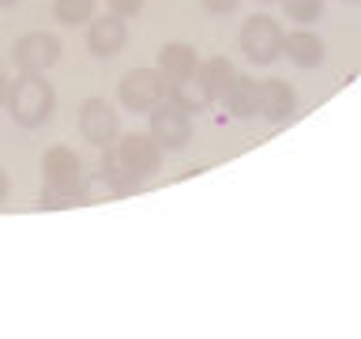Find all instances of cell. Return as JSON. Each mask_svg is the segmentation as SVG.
I'll return each instance as SVG.
<instances>
[{
    "label": "cell",
    "instance_id": "obj_1",
    "mask_svg": "<svg viewBox=\"0 0 361 339\" xmlns=\"http://www.w3.org/2000/svg\"><path fill=\"white\" fill-rule=\"evenodd\" d=\"M102 177L121 192H135L147 177L158 174L162 166V147L151 140V132H128L117 136L109 147H102Z\"/></svg>",
    "mask_w": 361,
    "mask_h": 339
},
{
    "label": "cell",
    "instance_id": "obj_2",
    "mask_svg": "<svg viewBox=\"0 0 361 339\" xmlns=\"http://www.w3.org/2000/svg\"><path fill=\"white\" fill-rule=\"evenodd\" d=\"M53 102H56V90L42 72H19V79H11V87H8L4 106H8L16 124H23V129H38V124L49 121Z\"/></svg>",
    "mask_w": 361,
    "mask_h": 339
},
{
    "label": "cell",
    "instance_id": "obj_3",
    "mask_svg": "<svg viewBox=\"0 0 361 339\" xmlns=\"http://www.w3.org/2000/svg\"><path fill=\"white\" fill-rule=\"evenodd\" d=\"M166 87H169V79L158 68H132L117 83V102L132 113H151L154 106L166 102Z\"/></svg>",
    "mask_w": 361,
    "mask_h": 339
},
{
    "label": "cell",
    "instance_id": "obj_4",
    "mask_svg": "<svg viewBox=\"0 0 361 339\" xmlns=\"http://www.w3.org/2000/svg\"><path fill=\"white\" fill-rule=\"evenodd\" d=\"M282 38H286V30L271 16H252L241 27V53L252 64H271L282 56Z\"/></svg>",
    "mask_w": 361,
    "mask_h": 339
},
{
    "label": "cell",
    "instance_id": "obj_5",
    "mask_svg": "<svg viewBox=\"0 0 361 339\" xmlns=\"http://www.w3.org/2000/svg\"><path fill=\"white\" fill-rule=\"evenodd\" d=\"M151 140L162 147V151H185L192 143V113H185L173 102H162V106L151 109V124H147Z\"/></svg>",
    "mask_w": 361,
    "mask_h": 339
},
{
    "label": "cell",
    "instance_id": "obj_6",
    "mask_svg": "<svg viewBox=\"0 0 361 339\" xmlns=\"http://www.w3.org/2000/svg\"><path fill=\"white\" fill-rule=\"evenodd\" d=\"M11 61H16L19 72H49V68L61 61V42H56V34H49V30H30L16 42Z\"/></svg>",
    "mask_w": 361,
    "mask_h": 339
},
{
    "label": "cell",
    "instance_id": "obj_7",
    "mask_svg": "<svg viewBox=\"0 0 361 339\" xmlns=\"http://www.w3.org/2000/svg\"><path fill=\"white\" fill-rule=\"evenodd\" d=\"M79 136L94 147H109L121 136L117 109H113L106 98H87L83 106H79Z\"/></svg>",
    "mask_w": 361,
    "mask_h": 339
},
{
    "label": "cell",
    "instance_id": "obj_8",
    "mask_svg": "<svg viewBox=\"0 0 361 339\" xmlns=\"http://www.w3.org/2000/svg\"><path fill=\"white\" fill-rule=\"evenodd\" d=\"M42 181L49 189H64V192H79L83 185V162H79V155L72 147H49V151L42 155Z\"/></svg>",
    "mask_w": 361,
    "mask_h": 339
},
{
    "label": "cell",
    "instance_id": "obj_9",
    "mask_svg": "<svg viewBox=\"0 0 361 339\" xmlns=\"http://www.w3.org/2000/svg\"><path fill=\"white\" fill-rule=\"evenodd\" d=\"M124 45H128V23H124V16L109 11V16H102V19H90L87 49L94 56H113V53H121Z\"/></svg>",
    "mask_w": 361,
    "mask_h": 339
},
{
    "label": "cell",
    "instance_id": "obj_10",
    "mask_svg": "<svg viewBox=\"0 0 361 339\" xmlns=\"http://www.w3.org/2000/svg\"><path fill=\"white\" fill-rule=\"evenodd\" d=\"M282 56H290L298 68H320L327 56V45L320 34H312L309 27H298L282 38Z\"/></svg>",
    "mask_w": 361,
    "mask_h": 339
},
{
    "label": "cell",
    "instance_id": "obj_11",
    "mask_svg": "<svg viewBox=\"0 0 361 339\" xmlns=\"http://www.w3.org/2000/svg\"><path fill=\"white\" fill-rule=\"evenodd\" d=\"M293 109H298V90H293L286 79H264V83H259V117L279 124V121H286Z\"/></svg>",
    "mask_w": 361,
    "mask_h": 339
},
{
    "label": "cell",
    "instance_id": "obj_12",
    "mask_svg": "<svg viewBox=\"0 0 361 339\" xmlns=\"http://www.w3.org/2000/svg\"><path fill=\"white\" fill-rule=\"evenodd\" d=\"M222 102H226V109H230L237 121L259 117V79H252V76H233V83L226 87Z\"/></svg>",
    "mask_w": 361,
    "mask_h": 339
},
{
    "label": "cell",
    "instance_id": "obj_13",
    "mask_svg": "<svg viewBox=\"0 0 361 339\" xmlns=\"http://www.w3.org/2000/svg\"><path fill=\"white\" fill-rule=\"evenodd\" d=\"M196 68H200V56L185 42H169V45H162V53H158V72H162L166 79L196 76Z\"/></svg>",
    "mask_w": 361,
    "mask_h": 339
},
{
    "label": "cell",
    "instance_id": "obj_14",
    "mask_svg": "<svg viewBox=\"0 0 361 339\" xmlns=\"http://www.w3.org/2000/svg\"><path fill=\"white\" fill-rule=\"evenodd\" d=\"M166 102H173V106H180L185 113H203L211 106V95L203 90V83L196 76H185V79H169Z\"/></svg>",
    "mask_w": 361,
    "mask_h": 339
},
{
    "label": "cell",
    "instance_id": "obj_15",
    "mask_svg": "<svg viewBox=\"0 0 361 339\" xmlns=\"http://www.w3.org/2000/svg\"><path fill=\"white\" fill-rule=\"evenodd\" d=\"M233 76H237V68L226 61V56H211V61H203V64L196 68V79L203 83V90L211 95V102L226 95V87L233 83Z\"/></svg>",
    "mask_w": 361,
    "mask_h": 339
},
{
    "label": "cell",
    "instance_id": "obj_16",
    "mask_svg": "<svg viewBox=\"0 0 361 339\" xmlns=\"http://www.w3.org/2000/svg\"><path fill=\"white\" fill-rule=\"evenodd\" d=\"M98 0H53V16L64 27H83V23L94 19Z\"/></svg>",
    "mask_w": 361,
    "mask_h": 339
},
{
    "label": "cell",
    "instance_id": "obj_17",
    "mask_svg": "<svg viewBox=\"0 0 361 339\" xmlns=\"http://www.w3.org/2000/svg\"><path fill=\"white\" fill-rule=\"evenodd\" d=\"M282 11L293 23H316L324 11V0H282Z\"/></svg>",
    "mask_w": 361,
    "mask_h": 339
},
{
    "label": "cell",
    "instance_id": "obj_18",
    "mask_svg": "<svg viewBox=\"0 0 361 339\" xmlns=\"http://www.w3.org/2000/svg\"><path fill=\"white\" fill-rule=\"evenodd\" d=\"M79 203H83V196H79V192H64V189H49V185H45V192H42V208H45V211L79 208Z\"/></svg>",
    "mask_w": 361,
    "mask_h": 339
},
{
    "label": "cell",
    "instance_id": "obj_19",
    "mask_svg": "<svg viewBox=\"0 0 361 339\" xmlns=\"http://www.w3.org/2000/svg\"><path fill=\"white\" fill-rule=\"evenodd\" d=\"M237 4H241V0H203V8H207L211 16H233Z\"/></svg>",
    "mask_w": 361,
    "mask_h": 339
},
{
    "label": "cell",
    "instance_id": "obj_20",
    "mask_svg": "<svg viewBox=\"0 0 361 339\" xmlns=\"http://www.w3.org/2000/svg\"><path fill=\"white\" fill-rule=\"evenodd\" d=\"M106 4H109V11H117V16L128 19V16H135V11L143 8V0H106Z\"/></svg>",
    "mask_w": 361,
    "mask_h": 339
},
{
    "label": "cell",
    "instance_id": "obj_21",
    "mask_svg": "<svg viewBox=\"0 0 361 339\" xmlns=\"http://www.w3.org/2000/svg\"><path fill=\"white\" fill-rule=\"evenodd\" d=\"M8 87H11V79H8V72L0 68V106L8 102Z\"/></svg>",
    "mask_w": 361,
    "mask_h": 339
},
{
    "label": "cell",
    "instance_id": "obj_22",
    "mask_svg": "<svg viewBox=\"0 0 361 339\" xmlns=\"http://www.w3.org/2000/svg\"><path fill=\"white\" fill-rule=\"evenodd\" d=\"M8 189H11V181H8V174H4V170H0V203L8 200Z\"/></svg>",
    "mask_w": 361,
    "mask_h": 339
},
{
    "label": "cell",
    "instance_id": "obj_23",
    "mask_svg": "<svg viewBox=\"0 0 361 339\" xmlns=\"http://www.w3.org/2000/svg\"><path fill=\"white\" fill-rule=\"evenodd\" d=\"M11 4H16V0H0V8H11Z\"/></svg>",
    "mask_w": 361,
    "mask_h": 339
},
{
    "label": "cell",
    "instance_id": "obj_24",
    "mask_svg": "<svg viewBox=\"0 0 361 339\" xmlns=\"http://www.w3.org/2000/svg\"><path fill=\"white\" fill-rule=\"evenodd\" d=\"M259 4H271V0H259Z\"/></svg>",
    "mask_w": 361,
    "mask_h": 339
},
{
    "label": "cell",
    "instance_id": "obj_25",
    "mask_svg": "<svg viewBox=\"0 0 361 339\" xmlns=\"http://www.w3.org/2000/svg\"><path fill=\"white\" fill-rule=\"evenodd\" d=\"M350 4H354V0H350Z\"/></svg>",
    "mask_w": 361,
    "mask_h": 339
}]
</instances>
